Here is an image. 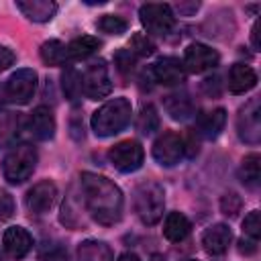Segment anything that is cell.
<instances>
[{
    "instance_id": "obj_40",
    "label": "cell",
    "mask_w": 261,
    "mask_h": 261,
    "mask_svg": "<svg viewBox=\"0 0 261 261\" xmlns=\"http://www.w3.org/2000/svg\"><path fill=\"white\" fill-rule=\"evenodd\" d=\"M151 261H165V259H163L161 255H153V257H151Z\"/></svg>"
},
{
    "instance_id": "obj_27",
    "label": "cell",
    "mask_w": 261,
    "mask_h": 261,
    "mask_svg": "<svg viewBox=\"0 0 261 261\" xmlns=\"http://www.w3.org/2000/svg\"><path fill=\"white\" fill-rule=\"evenodd\" d=\"M61 88H63L65 98L69 102H75L82 96V75L73 67H65V71L61 75Z\"/></svg>"
},
{
    "instance_id": "obj_12",
    "label": "cell",
    "mask_w": 261,
    "mask_h": 261,
    "mask_svg": "<svg viewBox=\"0 0 261 261\" xmlns=\"http://www.w3.org/2000/svg\"><path fill=\"white\" fill-rule=\"evenodd\" d=\"M55 196H57L55 184L49 181V179H43V181L35 184V186L27 192V208H29L33 214H45V212L53 206Z\"/></svg>"
},
{
    "instance_id": "obj_26",
    "label": "cell",
    "mask_w": 261,
    "mask_h": 261,
    "mask_svg": "<svg viewBox=\"0 0 261 261\" xmlns=\"http://www.w3.org/2000/svg\"><path fill=\"white\" fill-rule=\"evenodd\" d=\"M41 59L47 63V65H65L67 59V51H65V45L61 41H47L41 45Z\"/></svg>"
},
{
    "instance_id": "obj_30",
    "label": "cell",
    "mask_w": 261,
    "mask_h": 261,
    "mask_svg": "<svg viewBox=\"0 0 261 261\" xmlns=\"http://www.w3.org/2000/svg\"><path fill=\"white\" fill-rule=\"evenodd\" d=\"M130 49V53L137 57V55H141V57H147V55H151L153 51H155V45H153V41L147 37V35H143V33H137L133 39H130V45H128Z\"/></svg>"
},
{
    "instance_id": "obj_36",
    "label": "cell",
    "mask_w": 261,
    "mask_h": 261,
    "mask_svg": "<svg viewBox=\"0 0 261 261\" xmlns=\"http://www.w3.org/2000/svg\"><path fill=\"white\" fill-rule=\"evenodd\" d=\"M12 63H14V53L8 47H0V71L10 67Z\"/></svg>"
},
{
    "instance_id": "obj_37",
    "label": "cell",
    "mask_w": 261,
    "mask_h": 261,
    "mask_svg": "<svg viewBox=\"0 0 261 261\" xmlns=\"http://www.w3.org/2000/svg\"><path fill=\"white\" fill-rule=\"evenodd\" d=\"M255 249H257V241H245V239L239 241V251H241V253L251 255Z\"/></svg>"
},
{
    "instance_id": "obj_11",
    "label": "cell",
    "mask_w": 261,
    "mask_h": 261,
    "mask_svg": "<svg viewBox=\"0 0 261 261\" xmlns=\"http://www.w3.org/2000/svg\"><path fill=\"white\" fill-rule=\"evenodd\" d=\"M184 69L190 73H204L218 65V53L202 43H192L184 53Z\"/></svg>"
},
{
    "instance_id": "obj_6",
    "label": "cell",
    "mask_w": 261,
    "mask_h": 261,
    "mask_svg": "<svg viewBox=\"0 0 261 261\" xmlns=\"http://www.w3.org/2000/svg\"><path fill=\"white\" fill-rule=\"evenodd\" d=\"M110 90H112V82H110L106 63L102 59L90 63L82 75V92L86 94V98L100 100V98L108 96Z\"/></svg>"
},
{
    "instance_id": "obj_10",
    "label": "cell",
    "mask_w": 261,
    "mask_h": 261,
    "mask_svg": "<svg viewBox=\"0 0 261 261\" xmlns=\"http://www.w3.org/2000/svg\"><path fill=\"white\" fill-rule=\"evenodd\" d=\"M237 130L241 141L249 143V145H257L261 139V106L259 100L253 98L249 100L237 116Z\"/></svg>"
},
{
    "instance_id": "obj_39",
    "label": "cell",
    "mask_w": 261,
    "mask_h": 261,
    "mask_svg": "<svg viewBox=\"0 0 261 261\" xmlns=\"http://www.w3.org/2000/svg\"><path fill=\"white\" fill-rule=\"evenodd\" d=\"M118 261H141V259H139V255H135V253H122V255L118 257Z\"/></svg>"
},
{
    "instance_id": "obj_31",
    "label": "cell",
    "mask_w": 261,
    "mask_h": 261,
    "mask_svg": "<svg viewBox=\"0 0 261 261\" xmlns=\"http://www.w3.org/2000/svg\"><path fill=\"white\" fill-rule=\"evenodd\" d=\"M243 230H245V234L251 237V241H257L261 237V214H259V210H253L245 216Z\"/></svg>"
},
{
    "instance_id": "obj_18",
    "label": "cell",
    "mask_w": 261,
    "mask_h": 261,
    "mask_svg": "<svg viewBox=\"0 0 261 261\" xmlns=\"http://www.w3.org/2000/svg\"><path fill=\"white\" fill-rule=\"evenodd\" d=\"M257 84V73L251 65L245 63H234L228 71V90L232 94H245L253 90Z\"/></svg>"
},
{
    "instance_id": "obj_41",
    "label": "cell",
    "mask_w": 261,
    "mask_h": 261,
    "mask_svg": "<svg viewBox=\"0 0 261 261\" xmlns=\"http://www.w3.org/2000/svg\"><path fill=\"white\" fill-rule=\"evenodd\" d=\"M186 261H196V259H186Z\"/></svg>"
},
{
    "instance_id": "obj_3",
    "label": "cell",
    "mask_w": 261,
    "mask_h": 261,
    "mask_svg": "<svg viewBox=\"0 0 261 261\" xmlns=\"http://www.w3.org/2000/svg\"><path fill=\"white\" fill-rule=\"evenodd\" d=\"M133 206H135V214L139 216V220L147 226L157 224L163 216V208H165V194L163 188L155 181H145L141 186H137L135 194H133Z\"/></svg>"
},
{
    "instance_id": "obj_32",
    "label": "cell",
    "mask_w": 261,
    "mask_h": 261,
    "mask_svg": "<svg viewBox=\"0 0 261 261\" xmlns=\"http://www.w3.org/2000/svg\"><path fill=\"white\" fill-rule=\"evenodd\" d=\"M41 261H67V251L59 243H45L39 253Z\"/></svg>"
},
{
    "instance_id": "obj_34",
    "label": "cell",
    "mask_w": 261,
    "mask_h": 261,
    "mask_svg": "<svg viewBox=\"0 0 261 261\" xmlns=\"http://www.w3.org/2000/svg\"><path fill=\"white\" fill-rule=\"evenodd\" d=\"M114 61H116V67H118L122 73H128V71L135 67V55H133L128 49L118 51L116 57H114Z\"/></svg>"
},
{
    "instance_id": "obj_5",
    "label": "cell",
    "mask_w": 261,
    "mask_h": 261,
    "mask_svg": "<svg viewBox=\"0 0 261 261\" xmlns=\"http://www.w3.org/2000/svg\"><path fill=\"white\" fill-rule=\"evenodd\" d=\"M37 90V71L22 67L16 69L4 84V96L8 102L14 104H27Z\"/></svg>"
},
{
    "instance_id": "obj_35",
    "label": "cell",
    "mask_w": 261,
    "mask_h": 261,
    "mask_svg": "<svg viewBox=\"0 0 261 261\" xmlns=\"http://www.w3.org/2000/svg\"><path fill=\"white\" fill-rule=\"evenodd\" d=\"M14 214V200L6 190H0V220H8Z\"/></svg>"
},
{
    "instance_id": "obj_20",
    "label": "cell",
    "mask_w": 261,
    "mask_h": 261,
    "mask_svg": "<svg viewBox=\"0 0 261 261\" xmlns=\"http://www.w3.org/2000/svg\"><path fill=\"white\" fill-rule=\"evenodd\" d=\"M190 230H192V224L181 212H169L167 214L165 224H163V234L167 241L179 243L190 234Z\"/></svg>"
},
{
    "instance_id": "obj_29",
    "label": "cell",
    "mask_w": 261,
    "mask_h": 261,
    "mask_svg": "<svg viewBox=\"0 0 261 261\" xmlns=\"http://www.w3.org/2000/svg\"><path fill=\"white\" fill-rule=\"evenodd\" d=\"M126 20H122L120 16H114V14H104L100 20H98V29L106 35H122L126 31Z\"/></svg>"
},
{
    "instance_id": "obj_16",
    "label": "cell",
    "mask_w": 261,
    "mask_h": 261,
    "mask_svg": "<svg viewBox=\"0 0 261 261\" xmlns=\"http://www.w3.org/2000/svg\"><path fill=\"white\" fill-rule=\"evenodd\" d=\"M29 128L39 141H49L55 135V118L47 106H37L29 116Z\"/></svg>"
},
{
    "instance_id": "obj_7",
    "label": "cell",
    "mask_w": 261,
    "mask_h": 261,
    "mask_svg": "<svg viewBox=\"0 0 261 261\" xmlns=\"http://www.w3.org/2000/svg\"><path fill=\"white\" fill-rule=\"evenodd\" d=\"M108 159L110 163L122 171V173H130V171H137L141 165H143V159H145V151L141 147L139 141H120L116 143L110 151H108Z\"/></svg>"
},
{
    "instance_id": "obj_13",
    "label": "cell",
    "mask_w": 261,
    "mask_h": 261,
    "mask_svg": "<svg viewBox=\"0 0 261 261\" xmlns=\"http://www.w3.org/2000/svg\"><path fill=\"white\" fill-rule=\"evenodd\" d=\"M2 247L12 259H20L33 249V237L22 226H10L4 230Z\"/></svg>"
},
{
    "instance_id": "obj_21",
    "label": "cell",
    "mask_w": 261,
    "mask_h": 261,
    "mask_svg": "<svg viewBox=\"0 0 261 261\" xmlns=\"http://www.w3.org/2000/svg\"><path fill=\"white\" fill-rule=\"evenodd\" d=\"M75 261H114L112 251L102 241H84L77 247Z\"/></svg>"
},
{
    "instance_id": "obj_38",
    "label": "cell",
    "mask_w": 261,
    "mask_h": 261,
    "mask_svg": "<svg viewBox=\"0 0 261 261\" xmlns=\"http://www.w3.org/2000/svg\"><path fill=\"white\" fill-rule=\"evenodd\" d=\"M259 27H261V22L257 20L255 27H253V35H251V37H253V47H255V49L261 47V43H259Z\"/></svg>"
},
{
    "instance_id": "obj_19",
    "label": "cell",
    "mask_w": 261,
    "mask_h": 261,
    "mask_svg": "<svg viewBox=\"0 0 261 261\" xmlns=\"http://www.w3.org/2000/svg\"><path fill=\"white\" fill-rule=\"evenodd\" d=\"M22 128V116L14 112H6L0 116V149L14 147Z\"/></svg>"
},
{
    "instance_id": "obj_15",
    "label": "cell",
    "mask_w": 261,
    "mask_h": 261,
    "mask_svg": "<svg viewBox=\"0 0 261 261\" xmlns=\"http://www.w3.org/2000/svg\"><path fill=\"white\" fill-rule=\"evenodd\" d=\"M232 232L226 224H212L202 234V245L208 255H222L230 245Z\"/></svg>"
},
{
    "instance_id": "obj_9",
    "label": "cell",
    "mask_w": 261,
    "mask_h": 261,
    "mask_svg": "<svg viewBox=\"0 0 261 261\" xmlns=\"http://www.w3.org/2000/svg\"><path fill=\"white\" fill-rule=\"evenodd\" d=\"M184 153H186V141L173 130H165L153 143V157L163 167H171L179 163Z\"/></svg>"
},
{
    "instance_id": "obj_33",
    "label": "cell",
    "mask_w": 261,
    "mask_h": 261,
    "mask_svg": "<svg viewBox=\"0 0 261 261\" xmlns=\"http://www.w3.org/2000/svg\"><path fill=\"white\" fill-rule=\"evenodd\" d=\"M241 198L234 194V192H228V194H224L222 196V200H220V210H222V214L224 216H237V212L241 210Z\"/></svg>"
},
{
    "instance_id": "obj_2",
    "label": "cell",
    "mask_w": 261,
    "mask_h": 261,
    "mask_svg": "<svg viewBox=\"0 0 261 261\" xmlns=\"http://www.w3.org/2000/svg\"><path fill=\"white\" fill-rule=\"evenodd\" d=\"M130 114L133 106L126 98H112L92 114V130L96 137H114L128 124Z\"/></svg>"
},
{
    "instance_id": "obj_4",
    "label": "cell",
    "mask_w": 261,
    "mask_h": 261,
    "mask_svg": "<svg viewBox=\"0 0 261 261\" xmlns=\"http://www.w3.org/2000/svg\"><path fill=\"white\" fill-rule=\"evenodd\" d=\"M35 165H37V151L33 145L29 143H20V145H14L8 155L4 157V163H2V173H4V179L8 184H22L24 179L31 177V173L35 171Z\"/></svg>"
},
{
    "instance_id": "obj_17",
    "label": "cell",
    "mask_w": 261,
    "mask_h": 261,
    "mask_svg": "<svg viewBox=\"0 0 261 261\" xmlns=\"http://www.w3.org/2000/svg\"><path fill=\"white\" fill-rule=\"evenodd\" d=\"M16 8L33 22H47L57 12V4L51 0H18Z\"/></svg>"
},
{
    "instance_id": "obj_25",
    "label": "cell",
    "mask_w": 261,
    "mask_h": 261,
    "mask_svg": "<svg viewBox=\"0 0 261 261\" xmlns=\"http://www.w3.org/2000/svg\"><path fill=\"white\" fill-rule=\"evenodd\" d=\"M239 175H241V179H243L245 186L257 188V184L261 179V157L257 153L245 155V159L241 163V169H239Z\"/></svg>"
},
{
    "instance_id": "obj_22",
    "label": "cell",
    "mask_w": 261,
    "mask_h": 261,
    "mask_svg": "<svg viewBox=\"0 0 261 261\" xmlns=\"http://www.w3.org/2000/svg\"><path fill=\"white\" fill-rule=\"evenodd\" d=\"M98 47H100V41H98L96 37H90V35L75 37L71 43L65 45L67 59H86V57H90L92 53H96Z\"/></svg>"
},
{
    "instance_id": "obj_42",
    "label": "cell",
    "mask_w": 261,
    "mask_h": 261,
    "mask_svg": "<svg viewBox=\"0 0 261 261\" xmlns=\"http://www.w3.org/2000/svg\"><path fill=\"white\" fill-rule=\"evenodd\" d=\"M0 261H4V259H2V257H0Z\"/></svg>"
},
{
    "instance_id": "obj_8",
    "label": "cell",
    "mask_w": 261,
    "mask_h": 261,
    "mask_svg": "<svg viewBox=\"0 0 261 261\" xmlns=\"http://www.w3.org/2000/svg\"><path fill=\"white\" fill-rule=\"evenodd\" d=\"M139 16H141V22L147 29V33L157 35V37L167 35L175 22L171 6H167V4H143L139 10Z\"/></svg>"
},
{
    "instance_id": "obj_1",
    "label": "cell",
    "mask_w": 261,
    "mask_h": 261,
    "mask_svg": "<svg viewBox=\"0 0 261 261\" xmlns=\"http://www.w3.org/2000/svg\"><path fill=\"white\" fill-rule=\"evenodd\" d=\"M80 181H82L84 202L92 218L104 226L118 222L122 216V204H124L120 188L106 175L92 173V171H84L80 175Z\"/></svg>"
},
{
    "instance_id": "obj_14",
    "label": "cell",
    "mask_w": 261,
    "mask_h": 261,
    "mask_svg": "<svg viewBox=\"0 0 261 261\" xmlns=\"http://www.w3.org/2000/svg\"><path fill=\"white\" fill-rule=\"evenodd\" d=\"M153 75L163 86H177L186 80L184 63L175 57H161L153 63Z\"/></svg>"
},
{
    "instance_id": "obj_28",
    "label": "cell",
    "mask_w": 261,
    "mask_h": 261,
    "mask_svg": "<svg viewBox=\"0 0 261 261\" xmlns=\"http://www.w3.org/2000/svg\"><path fill=\"white\" fill-rule=\"evenodd\" d=\"M137 128L143 135H151L159 128V114L153 104H147L141 108V114L137 116Z\"/></svg>"
},
{
    "instance_id": "obj_23",
    "label": "cell",
    "mask_w": 261,
    "mask_h": 261,
    "mask_svg": "<svg viewBox=\"0 0 261 261\" xmlns=\"http://www.w3.org/2000/svg\"><path fill=\"white\" fill-rule=\"evenodd\" d=\"M165 110L173 120H186L194 112V104L188 94H169L165 98Z\"/></svg>"
},
{
    "instance_id": "obj_24",
    "label": "cell",
    "mask_w": 261,
    "mask_h": 261,
    "mask_svg": "<svg viewBox=\"0 0 261 261\" xmlns=\"http://www.w3.org/2000/svg\"><path fill=\"white\" fill-rule=\"evenodd\" d=\"M224 124H226V112H224V108H216V110H212V112H208V114H204L200 118L198 128H200V135L202 137L214 139V137L220 135V130L224 128Z\"/></svg>"
}]
</instances>
